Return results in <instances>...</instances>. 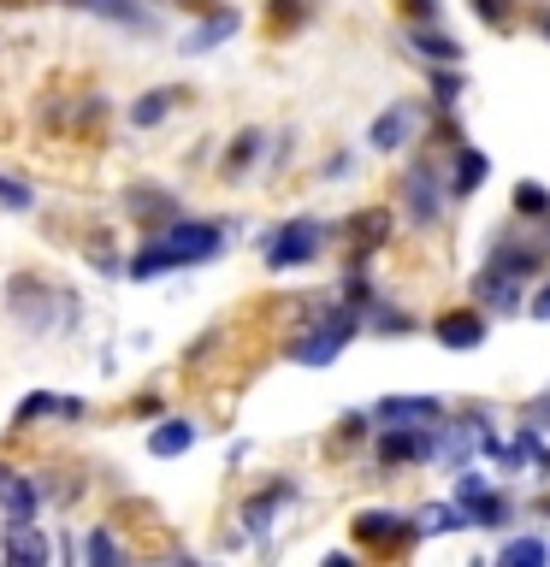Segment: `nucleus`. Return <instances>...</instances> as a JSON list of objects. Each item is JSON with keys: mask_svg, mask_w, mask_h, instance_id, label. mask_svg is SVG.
<instances>
[{"mask_svg": "<svg viewBox=\"0 0 550 567\" xmlns=\"http://www.w3.org/2000/svg\"><path fill=\"white\" fill-rule=\"evenodd\" d=\"M225 248V225L220 219H172L160 225L149 243L136 248V260L124 266L131 272V284H149V278H166L177 272V266H202Z\"/></svg>", "mask_w": 550, "mask_h": 567, "instance_id": "1", "label": "nucleus"}, {"mask_svg": "<svg viewBox=\"0 0 550 567\" xmlns=\"http://www.w3.org/2000/svg\"><path fill=\"white\" fill-rule=\"evenodd\" d=\"M355 331H361V308H355V301H337V308H326L308 331L291 337V361L326 367V361H337V354L355 343Z\"/></svg>", "mask_w": 550, "mask_h": 567, "instance_id": "2", "label": "nucleus"}, {"mask_svg": "<svg viewBox=\"0 0 550 567\" xmlns=\"http://www.w3.org/2000/svg\"><path fill=\"white\" fill-rule=\"evenodd\" d=\"M319 248H326V225L319 219H291V225H278L273 237L261 243V255L273 272H291V266H308Z\"/></svg>", "mask_w": 550, "mask_h": 567, "instance_id": "3", "label": "nucleus"}, {"mask_svg": "<svg viewBox=\"0 0 550 567\" xmlns=\"http://www.w3.org/2000/svg\"><path fill=\"white\" fill-rule=\"evenodd\" d=\"M403 213L415 230H432L438 213H444V189H438V166L432 159H415V166L403 172Z\"/></svg>", "mask_w": 550, "mask_h": 567, "instance_id": "4", "label": "nucleus"}, {"mask_svg": "<svg viewBox=\"0 0 550 567\" xmlns=\"http://www.w3.org/2000/svg\"><path fill=\"white\" fill-rule=\"evenodd\" d=\"M7 308L24 319L30 331H48L53 313H60V296H53L42 278H12V284H7Z\"/></svg>", "mask_w": 550, "mask_h": 567, "instance_id": "5", "label": "nucleus"}, {"mask_svg": "<svg viewBox=\"0 0 550 567\" xmlns=\"http://www.w3.org/2000/svg\"><path fill=\"white\" fill-rule=\"evenodd\" d=\"M432 337H438L444 349H456V354L486 349V337H491V313H486V308H456V313H438Z\"/></svg>", "mask_w": 550, "mask_h": 567, "instance_id": "6", "label": "nucleus"}, {"mask_svg": "<svg viewBox=\"0 0 550 567\" xmlns=\"http://www.w3.org/2000/svg\"><path fill=\"white\" fill-rule=\"evenodd\" d=\"M426 455H432V425H385L379 467H415Z\"/></svg>", "mask_w": 550, "mask_h": 567, "instance_id": "7", "label": "nucleus"}, {"mask_svg": "<svg viewBox=\"0 0 550 567\" xmlns=\"http://www.w3.org/2000/svg\"><path fill=\"white\" fill-rule=\"evenodd\" d=\"M355 538L373 544V549H397V544H408V538H420V532H415V520H408V514L361 508V514H355Z\"/></svg>", "mask_w": 550, "mask_h": 567, "instance_id": "8", "label": "nucleus"}, {"mask_svg": "<svg viewBox=\"0 0 550 567\" xmlns=\"http://www.w3.org/2000/svg\"><path fill=\"white\" fill-rule=\"evenodd\" d=\"M415 124H420V106L415 101H390L379 118H373V131H367V142L379 154H397V148H408V136H415Z\"/></svg>", "mask_w": 550, "mask_h": 567, "instance_id": "9", "label": "nucleus"}, {"mask_svg": "<svg viewBox=\"0 0 550 567\" xmlns=\"http://www.w3.org/2000/svg\"><path fill=\"white\" fill-rule=\"evenodd\" d=\"M0 508H7V526H30L35 508H42V485L12 467H0Z\"/></svg>", "mask_w": 550, "mask_h": 567, "instance_id": "10", "label": "nucleus"}, {"mask_svg": "<svg viewBox=\"0 0 550 567\" xmlns=\"http://www.w3.org/2000/svg\"><path fill=\"white\" fill-rule=\"evenodd\" d=\"M473 301L486 313H515V308H521V278L497 272V266H479V272H473Z\"/></svg>", "mask_w": 550, "mask_h": 567, "instance_id": "11", "label": "nucleus"}, {"mask_svg": "<svg viewBox=\"0 0 550 567\" xmlns=\"http://www.w3.org/2000/svg\"><path fill=\"white\" fill-rule=\"evenodd\" d=\"M373 420H385V425H432V420H444V402L438 396H385V402H373Z\"/></svg>", "mask_w": 550, "mask_h": 567, "instance_id": "12", "label": "nucleus"}, {"mask_svg": "<svg viewBox=\"0 0 550 567\" xmlns=\"http://www.w3.org/2000/svg\"><path fill=\"white\" fill-rule=\"evenodd\" d=\"M243 30V12H231V7H220V12H207L202 24H195L190 35H184V53L195 60V53H213L220 42H231V35Z\"/></svg>", "mask_w": 550, "mask_h": 567, "instance_id": "13", "label": "nucleus"}, {"mask_svg": "<svg viewBox=\"0 0 550 567\" xmlns=\"http://www.w3.org/2000/svg\"><path fill=\"white\" fill-rule=\"evenodd\" d=\"M284 503H296V485H291V478H278V485H266L261 496H248V508H243L248 538H266V526H273V514H278Z\"/></svg>", "mask_w": 550, "mask_h": 567, "instance_id": "14", "label": "nucleus"}, {"mask_svg": "<svg viewBox=\"0 0 550 567\" xmlns=\"http://www.w3.org/2000/svg\"><path fill=\"white\" fill-rule=\"evenodd\" d=\"M491 177V154L468 148V142H456V172H450V195L456 202H468V195Z\"/></svg>", "mask_w": 550, "mask_h": 567, "instance_id": "15", "label": "nucleus"}, {"mask_svg": "<svg viewBox=\"0 0 550 567\" xmlns=\"http://www.w3.org/2000/svg\"><path fill=\"white\" fill-rule=\"evenodd\" d=\"M195 425L190 420H160V425H149V455H160V461H177V455H190L195 450Z\"/></svg>", "mask_w": 550, "mask_h": 567, "instance_id": "16", "label": "nucleus"}, {"mask_svg": "<svg viewBox=\"0 0 550 567\" xmlns=\"http://www.w3.org/2000/svg\"><path fill=\"white\" fill-rule=\"evenodd\" d=\"M408 48H415L420 60H432V65H461V42L432 30V24H408Z\"/></svg>", "mask_w": 550, "mask_h": 567, "instance_id": "17", "label": "nucleus"}, {"mask_svg": "<svg viewBox=\"0 0 550 567\" xmlns=\"http://www.w3.org/2000/svg\"><path fill=\"white\" fill-rule=\"evenodd\" d=\"M344 237L361 248V255H373L385 237H390V213L385 207H367V213H355V219H344Z\"/></svg>", "mask_w": 550, "mask_h": 567, "instance_id": "18", "label": "nucleus"}, {"mask_svg": "<svg viewBox=\"0 0 550 567\" xmlns=\"http://www.w3.org/2000/svg\"><path fill=\"white\" fill-rule=\"evenodd\" d=\"M124 202H131L136 219H160V225H172V219H177V202H172V195L160 189V184H136L131 195H124Z\"/></svg>", "mask_w": 550, "mask_h": 567, "instance_id": "19", "label": "nucleus"}, {"mask_svg": "<svg viewBox=\"0 0 550 567\" xmlns=\"http://www.w3.org/2000/svg\"><path fill=\"white\" fill-rule=\"evenodd\" d=\"M7 561H30V567H42L48 561V538L30 526H7Z\"/></svg>", "mask_w": 550, "mask_h": 567, "instance_id": "20", "label": "nucleus"}, {"mask_svg": "<svg viewBox=\"0 0 550 567\" xmlns=\"http://www.w3.org/2000/svg\"><path fill=\"white\" fill-rule=\"evenodd\" d=\"M509 520H515V508L503 503V496H497V485L468 503V526H491V532H497V526H509Z\"/></svg>", "mask_w": 550, "mask_h": 567, "instance_id": "21", "label": "nucleus"}, {"mask_svg": "<svg viewBox=\"0 0 550 567\" xmlns=\"http://www.w3.org/2000/svg\"><path fill=\"white\" fill-rule=\"evenodd\" d=\"M172 101H177V89H149L142 101H131V124H136V131H149V124H160L172 113Z\"/></svg>", "mask_w": 550, "mask_h": 567, "instance_id": "22", "label": "nucleus"}, {"mask_svg": "<svg viewBox=\"0 0 550 567\" xmlns=\"http://www.w3.org/2000/svg\"><path fill=\"white\" fill-rule=\"evenodd\" d=\"M83 12H95V18H113V24H131V30H142L149 24V12L136 7V0H78Z\"/></svg>", "mask_w": 550, "mask_h": 567, "instance_id": "23", "label": "nucleus"}, {"mask_svg": "<svg viewBox=\"0 0 550 567\" xmlns=\"http://www.w3.org/2000/svg\"><path fill=\"white\" fill-rule=\"evenodd\" d=\"M497 561H503V567H544L550 561V544L544 538H515V544L497 549Z\"/></svg>", "mask_w": 550, "mask_h": 567, "instance_id": "24", "label": "nucleus"}, {"mask_svg": "<svg viewBox=\"0 0 550 567\" xmlns=\"http://www.w3.org/2000/svg\"><path fill=\"white\" fill-rule=\"evenodd\" d=\"M468 526V508L461 503H432V508H420V520H415V532H461Z\"/></svg>", "mask_w": 550, "mask_h": 567, "instance_id": "25", "label": "nucleus"}, {"mask_svg": "<svg viewBox=\"0 0 550 567\" xmlns=\"http://www.w3.org/2000/svg\"><path fill=\"white\" fill-rule=\"evenodd\" d=\"M83 561H89V567L124 561V544H119V538H113V532H106V526H95V532H89V538H83Z\"/></svg>", "mask_w": 550, "mask_h": 567, "instance_id": "26", "label": "nucleus"}, {"mask_svg": "<svg viewBox=\"0 0 550 567\" xmlns=\"http://www.w3.org/2000/svg\"><path fill=\"white\" fill-rule=\"evenodd\" d=\"M515 213H527V219H550V189L532 184V177H521V184H515Z\"/></svg>", "mask_w": 550, "mask_h": 567, "instance_id": "27", "label": "nucleus"}, {"mask_svg": "<svg viewBox=\"0 0 550 567\" xmlns=\"http://www.w3.org/2000/svg\"><path fill=\"white\" fill-rule=\"evenodd\" d=\"M255 159H261V131H243L237 142H231V154H225V172L237 177L243 166H255Z\"/></svg>", "mask_w": 550, "mask_h": 567, "instance_id": "28", "label": "nucleus"}, {"mask_svg": "<svg viewBox=\"0 0 550 567\" xmlns=\"http://www.w3.org/2000/svg\"><path fill=\"white\" fill-rule=\"evenodd\" d=\"M361 308L373 313V326H379L385 337H403V331H408V313H403V308H390V301H373V296H367Z\"/></svg>", "mask_w": 550, "mask_h": 567, "instance_id": "29", "label": "nucleus"}, {"mask_svg": "<svg viewBox=\"0 0 550 567\" xmlns=\"http://www.w3.org/2000/svg\"><path fill=\"white\" fill-rule=\"evenodd\" d=\"M456 101H461V71L456 65L432 71V106H456Z\"/></svg>", "mask_w": 550, "mask_h": 567, "instance_id": "30", "label": "nucleus"}, {"mask_svg": "<svg viewBox=\"0 0 550 567\" xmlns=\"http://www.w3.org/2000/svg\"><path fill=\"white\" fill-rule=\"evenodd\" d=\"M486 491H491V478L479 473V467H456V503H461V508H468L473 496H486Z\"/></svg>", "mask_w": 550, "mask_h": 567, "instance_id": "31", "label": "nucleus"}, {"mask_svg": "<svg viewBox=\"0 0 550 567\" xmlns=\"http://www.w3.org/2000/svg\"><path fill=\"white\" fill-rule=\"evenodd\" d=\"M0 207H12V213H30V207H35V195H30L24 184H18V177H7V172H0Z\"/></svg>", "mask_w": 550, "mask_h": 567, "instance_id": "32", "label": "nucleus"}, {"mask_svg": "<svg viewBox=\"0 0 550 567\" xmlns=\"http://www.w3.org/2000/svg\"><path fill=\"white\" fill-rule=\"evenodd\" d=\"M473 12H479V24H491V30L509 24V0H473Z\"/></svg>", "mask_w": 550, "mask_h": 567, "instance_id": "33", "label": "nucleus"}, {"mask_svg": "<svg viewBox=\"0 0 550 567\" xmlns=\"http://www.w3.org/2000/svg\"><path fill=\"white\" fill-rule=\"evenodd\" d=\"M527 425H539V432L550 425V390H539V396H532V408H527Z\"/></svg>", "mask_w": 550, "mask_h": 567, "instance_id": "34", "label": "nucleus"}, {"mask_svg": "<svg viewBox=\"0 0 550 567\" xmlns=\"http://www.w3.org/2000/svg\"><path fill=\"white\" fill-rule=\"evenodd\" d=\"M408 18H420V24H438V0H403Z\"/></svg>", "mask_w": 550, "mask_h": 567, "instance_id": "35", "label": "nucleus"}, {"mask_svg": "<svg viewBox=\"0 0 550 567\" xmlns=\"http://www.w3.org/2000/svg\"><path fill=\"white\" fill-rule=\"evenodd\" d=\"M319 172H326V177H349V172H355V159H349V154H332Z\"/></svg>", "mask_w": 550, "mask_h": 567, "instance_id": "36", "label": "nucleus"}, {"mask_svg": "<svg viewBox=\"0 0 550 567\" xmlns=\"http://www.w3.org/2000/svg\"><path fill=\"white\" fill-rule=\"evenodd\" d=\"M355 437H367V414H344V443H355Z\"/></svg>", "mask_w": 550, "mask_h": 567, "instance_id": "37", "label": "nucleus"}, {"mask_svg": "<svg viewBox=\"0 0 550 567\" xmlns=\"http://www.w3.org/2000/svg\"><path fill=\"white\" fill-rule=\"evenodd\" d=\"M532 30H539L544 42H550V0H539V7H532Z\"/></svg>", "mask_w": 550, "mask_h": 567, "instance_id": "38", "label": "nucleus"}, {"mask_svg": "<svg viewBox=\"0 0 550 567\" xmlns=\"http://www.w3.org/2000/svg\"><path fill=\"white\" fill-rule=\"evenodd\" d=\"M532 319H550V290H539V296H532Z\"/></svg>", "mask_w": 550, "mask_h": 567, "instance_id": "39", "label": "nucleus"}]
</instances>
